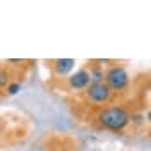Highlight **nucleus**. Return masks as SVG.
<instances>
[{
  "label": "nucleus",
  "mask_w": 151,
  "mask_h": 151,
  "mask_svg": "<svg viewBox=\"0 0 151 151\" xmlns=\"http://www.w3.org/2000/svg\"><path fill=\"white\" fill-rule=\"evenodd\" d=\"M98 120L105 129L119 132L127 127V124L131 120V115L122 106H108V108H103L98 113Z\"/></svg>",
  "instance_id": "f257e3e1"
},
{
  "label": "nucleus",
  "mask_w": 151,
  "mask_h": 151,
  "mask_svg": "<svg viewBox=\"0 0 151 151\" xmlns=\"http://www.w3.org/2000/svg\"><path fill=\"white\" fill-rule=\"evenodd\" d=\"M103 83L108 86L110 91H122L124 88H127V84H129V74L124 67L112 65L106 70Z\"/></svg>",
  "instance_id": "f03ea898"
},
{
  "label": "nucleus",
  "mask_w": 151,
  "mask_h": 151,
  "mask_svg": "<svg viewBox=\"0 0 151 151\" xmlns=\"http://www.w3.org/2000/svg\"><path fill=\"white\" fill-rule=\"evenodd\" d=\"M86 96L89 101L93 103H106L112 96V91L108 89V86L105 84L103 81H98V83H91V84L86 88Z\"/></svg>",
  "instance_id": "7ed1b4c3"
},
{
  "label": "nucleus",
  "mask_w": 151,
  "mask_h": 151,
  "mask_svg": "<svg viewBox=\"0 0 151 151\" xmlns=\"http://www.w3.org/2000/svg\"><path fill=\"white\" fill-rule=\"evenodd\" d=\"M89 81H91V77H89V72L88 70H77L76 74H72L69 77V84L72 89H86L88 86H89Z\"/></svg>",
  "instance_id": "20e7f679"
},
{
  "label": "nucleus",
  "mask_w": 151,
  "mask_h": 151,
  "mask_svg": "<svg viewBox=\"0 0 151 151\" xmlns=\"http://www.w3.org/2000/svg\"><path fill=\"white\" fill-rule=\"evenodd\" d=\"M74 58H58V60H55V70L57 74L60 76H65L69 74L72 69H74Z\"/></svg>",
  "instance_id": "39448f33"
},
{
  "label": "nucleus",
  "mask_w": 151,
  "mask_h": 151,
  "mask_svg": "<svg viewBox=\"0 0 151 151\" xmlns=\"http://www.w3.org/2000/svg\"><path fill=\"white\" fill-rule=\"evenodd\" d=\"M21 89V84L19 83H12V84H9V88H7V93L9 94H16Z\"/></svg>",
  "instance_id": "423d86ee"
},
{
  "label": "nucleus",
  "mask_w": 151,
  "mask_h": 151,
  "mask_svg": "<svg viewBox=\"0 0 151 151\" xmlns=\"http://www.w3.org/2000/svg\"><path fill=\"white\" fill-rule=\"evenodd\" d=\"M9 81V74L5 70H0V86H5Z\"/></svg>",
  "instance_id": "0eeeda50"
}]
</instances>
